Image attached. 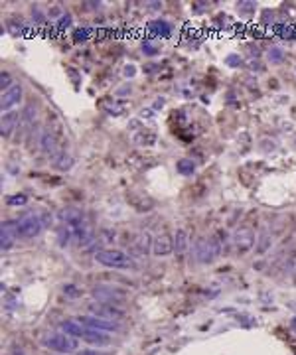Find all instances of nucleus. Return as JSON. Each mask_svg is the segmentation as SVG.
<instances>
[{
    "label": "nucleus",
    "mask_w": 296,
    "mask_h": 355,
    "mask_svg": "<svg viewBox=\"0 0 296 355\" xmlns=\"http://www.w3.org/2000/svg\"><path fill=\"white\" fill-rule=\"evenodd\" d=\"M95 261L103 266H109V268H130L132 266V261L126 253L122 251H117V249H101L95 253Z\"/></svg>",
    "instance_id": "obj_1"
},
{
    "label": "nucleus",
    "mask_w": 296,
    "mask_h": 355,
    "mask_svg": "<svg viewBox=\"0 0 296 355\" xmlns=\"http://www.w3.org/2000/svg\"><path fill=\"white\" fill-rule=\"evenodd\" d=\"M44 345L46 347H50L52 351H58V353H73V351H77L79 349V343H77V339L75 337H71V335H67V333H52V335H48L46 339H44Z\"/></svg>",
    "instance_id": "obj_2"
},
{
    "label": "nucleus",
    "mask_w": 296,
    "mask_h": 355,
    "mask_svg": "<svg viewBox=\"0 0 296 355\" xmlns=\"http://www.w3.org/2000/svg\"><path fill=\"white\" fill-rule=\"evenodd\" d=\"M194 255L200 263L204 265H209L215 261V257L219 255V245L213 241V239H198L196 241V247H194Z\"/></svg>",
    "instance_id": "obj_3"
},
{
    "label": "nucleus",
    "mask_w": 296,
    "mask_h": 355,
    "mask_svg": "<svg viewBox=\"0 0 296 355\" xmlns=\"http://www.w3.org/2000/svg\"><path fill=\"white\" fill-rule=\"evenodd\" d=\"M42 229H44V225H42L40 217L34 215V213H28V215H24V217L18 219V235L24 237V239H34V237H38V235L42 233Z\"/></svg>",
    "instance_id": "obj_4"
},
{
    "label": "nucleus",
    "mask_w": 296,
    "mask_h": 355,
    "mask_svg": "<svg viewBox=\"0 0 296 355\" xmlns=\"http://www.w3.org/2000/svg\"><path fill=\"white\" fill-rule=\"evenodd\" d=\"M16 235H18V221H4L2 227H0V249L10 251L16 243Z\"/></svg>",
    "instance_id": "obj_5"
},
{
    "label": "nucleus",
    "mask_w": 296,
    "mask_h": 355,
    "mask_svg": "<svg viewBox=\"0 0 296 355\" xmlns=\"http://www.w3.org/2000/svg\"><path fill=\"white\" fill-rule=\"evenodd\" d=\"M233 243H235L237 253L243 255V253H247V251L253 249V245H255V235H253V231H251L249 227H239V229H235Z\"/></svg>",
    "instance_id": "obj_6"
},
{
    "label": "nucleus",
    "mask_w": 296,
    "mask_h": 355,
    "mask_svg": "<svg viewBox=\"0 0 296 355\" xmlns=\"http://www.w3.org/2000/svg\"><path fill=\"white\" fill-rule=\"evenodd\" d=\"M22 95H24V89L20 85H12L8 91H4L2 99H0V109H2V113H10L22 101Z\"/></svg>",
    "instance_id": "obj_7"
},
{
    "label": "nucleus",
    "mask_w": 296,
    "mask_h": 355,
    "mask_svg": "<svg viewBox=\"0 0 296 355\" xmlns=\"http://www.w3.org/2000/svg\"><path fill=\"white\" fill-rule=\"evenodd\" d=\"M77 322L83 324V325H87V327L101 329V331H115V329L118 327L117 322L107 320V318H99V316H79Z\"/></svg>",
    "instance_id": "obj_8"
},
{
    "label": "nucleus",
    "mask_w": 296,
    "mask_h": 355,
    "mask_svg": "<svg viewBox=\"0 0 296 355\" xmlns=\"http://www.w3.org/2000/svg\"><path fill=\"white\" fill-rule=\"evenodd\" d=\"M93 298L103 302V304H120V302H124V294H120V292H117L113 288H105V286H95Z\"/></svg>",
    "instance_id": "obj_9"
},
{
    "label": "nucleus",
    "mask_w": 296,
    "mask_h": 355,
    "mask_svg": "<svg viewBox=\"0 0 296 355\" xmlns=\"http://www.w3.org/2000/svg\"><path fill=\"white\" fill-rule=\"evenodd\" d=\"M152 253H154L156 257H166V255L174 253V239H172L168 233L158 235V237L152 241Z\"/></svg>",
    "instance_id": "obj_10"
},
{
    "label": "nucleus",
    "mask_w": 296,
    "mask_h": 355,
    "mask_svg": "<svg viewBox=\"0 0 296 355\" xmlns=\"http://www.w3.org/2000/svg\"><path fill=\"white\" fill-rule=\"evenodd\" d=\"M59 217L63 219V223H65V225L75 227V229L83 227V221H85L83 211H81V209H77V207H65V209L59 213Z\"/></svg>",
    "instance_id": "obj_11"
},
{
    "label": "nucleus",
    "mask_w": 296,
    "mask_h": 355,
    "mask_svg": "<svg viewBox=\"0 0 296 355\" xmlns=\"http://www.w3.org/2000/svg\"><path fill=\"white\" fill-rule=\"evenodd\" d=\"M87 327V325H85ZM83 339L91 345H97V347H103V345H109L111 343V337L107 331H101V329H93V327H87Z\"/></svg>",
    "instance_id": "obj_12"
},
{
    "label": "nucleus",
    "mask_w": 296,
    "mask_h": 355,
    "mask_svg": "<svg viewBox=\"0 0 296 355\" xmlns=\"http://www.w3.org/2000/svg\"><path fill=\"white\" fill-rule=\"evenodd\" d=\"M16 122H18V113H14V111L4 113V115H2V120H0V134H2L4 138H8V136L12 134Z\"/></svg>",
    "instance_id": "obj_13"
},
{
    "label": "nucleus",
    "mask_w": 296,
    "mask_h": 355,
    "mask_svg": "<svg viewBox=\"0 0 296 355\" xmlns=\"http://www.w3.org/2000/svg\"><path fill=\"white\" fill-rule=\"evenodd\" d=\"M61 331L67 333V335H71V337H81V339H83L87 327H85L83 324H79V322H63V324H61Z\"/></svg>",
    "instance_id": "obj_14"
},
{
    "label": "nucleus",
    "mask_w": 296,
    "mask_h": 355,
    "mask_svg": "<svg viewBox=\"0 0 296 355\" xmlns=\"http://www.w3.org/2000/svg\"><path fill=\"white\" fill-rule=\"evenodd\" d=\"M148 30H150V34H154V36H158V38H170V34H172L170 24L164 22V20H154V22H150Z\"/></svg>",
    "instance_id": "obj_15"
},
{
    "label": "nucleus",
    "mask_w": 296,
    "mask_h": 355,
    "mask_svg": "<svg viewBox=\"0 0 296 355\" xmlns=\"http://www.w3.org/2000/svg\"><path fill=\"white\" fill-rule=\"evenodd\" d=\"M188 243H190V235L186 229H178L176 231V237H174V251L176 253H184L188 249Z\"/></svg>",
    "instance_id": "obj_16"
},
{
    "label": "nucleus",
    "mask_w": 296,
    "mask_h": 355,
    "mask_svg": "<svg viewBox=\"0 0 296 355\" xmlns=\"http://www.w3.org/2000/svg\"><path fill=\"white\" fill-rule=\"evenodd\" d=\"M150 237H148V233H140L138 237H136V241H134V249L138 251V255H146L148 253V249H150Z\"/></svg>",
    "instance_id": "obj_17"
},
{
    "label": "nucleus",
    "mask_w": 296,
    "mask_h": 355,
    "mask_svg": "<svg viewBox=\"0 0 296 355\" xmlns=\"http://www.w3.org/2000/svg\"><path fill=\"white\" fill-rule=\"evenodd\" d=\"M176 170H178L182 176H192V174L196 172V164H194V160H190V158H182V160H178Z\"/></svg>",
    "instance_id": "obj_18"
},
{
    "label": "nucleus",
    "mask_w": 296,
    "mask_h": 355,
    "mask_svg": "<svg viewBox=\"0 0 296 355\" xmlns=\"http://www.w3.org/2000/svg\"><path fill=\"white\" fill-rule=\"evenodd\" d=\"M42 150L46 152V154H54L56 152V140H54V136H52V132H48V130H44L42 132Z\"/></svg>",
    "instance_id": "obj_19"
},
{
    "label": "nucleus",
    "mask_w": 296,
    "mask_h": 355,
    "mask_svg": "<svg viewBox=\"0 0 296 355\" xmlns=\"http://www.w3.org/2000/svg\"><path fill=\"white\" fill-rule=\"evenodd\" d=\"M69 237H71V229H69V225H63V227H59V229H58V243H59V247H67Z\"/></svg>",
    "instance_id": "obj_20"
},
{
    "label": "nucleus",
    "mask_w": 296,
    "mask_h": 355,
    "mask_svg": "<svg viewBox=\"0 0 296 355\" xmlns=\"http://www.w3.org/2000/svg\"><path fill=\"white\" fill-rule=\"evenodd\" d=\"M56 166H58L59 170H69V168L73 166V158L67 156V154H59V156L56 158Z\"/></svg>",
    "instance_id": "obj_21"
},
{
    "label": "nucleus",
    "mask_w": 296,
    "mask_h": 355,
    "mask_svg": "<svg viewBox=\"0 0 296 355\" xmlns=\"http://www.w3.org/2000/svg\"><path fill=\"white\" fill-rule=\"evenodd\" d=\"M282 59H284V54H282L280 48H270L268 50V61L270 63H282Z\"/></svg>",
    "instance_id": "obj_22"
},
{
    "label": "nucleus",
    "mask_w": 296,
    "mask_h": 355,
    "mask_svg": "<svg viewBox=\"0 0 296 355\" xmlns=\"http://www.w3.org/2000/svg\"><path fill=\"white\" fill-rule=\"evenodd\" d=\"M12 85H14V83H12V75H10L8 71H2V73H0V89L8 91Z\"/></svg>",
    "instance_id": "obj_23"
},
{
    "label": "nucleus",
    "mask_w": 296,
    "mask_h": 355,
    "mask_svg": "<svg viewBox=\"0 0 296 355\" xmlns=\"http://www.w3.org/2000/svg\"><path fill=\"white\" fill-rule=\"evenodd\" d=\"M89 36H91V30H89V28H77V30L73 32V40H75V42H87Z\"/></svg>",
    "instance_id": "obj_24"
},
{
    "label": "nucleus",
    "mask_w": 296,
    "mask_h": 355,
    "mask_svg": "<svg viewBox=\"0 0 296 355\" xmlns=\"http://www.w3.org/2000/svg\"><path fill=\"white\" fill-rule=\"evenodd\" d=\"M63 294H65V298H79L81 296V290L75 286V284H65L63 286Z\"/></svg>",
    "instance_id": "obj_25"
},
{
    "label": "nucleus",
    "mask_w": 296,
    "mask_h": 355,
    "mask_svg": "<svg viewBox=\"0 0 296 355\" xmlns=\"http://www.w3.org/2000/svg\"><path fill=\"white\" fill-rule=\"evenodd\" d=\"M237 8H239L241 12H245V14H251V12H255L257 4L251 2V0H241V2H237Z\"/></svg>",
    "instance_id": "obj_26"
},
{
    "label": "nucleus",
    "mask_w": 296,
    "mask_h": 355,
    "mask_svg": "<svg viewBox=\"0 0 296 355\" xmlns=\"http://www.w3.org/2000/svg\"><path fill=\"white\" fill-rule=\"evenodd\" d=\"M6 204H8V206H26V204H28V198H26L24 194H18V196H10V198L6 200Z\"/></svg>",
    "instance_id": "obj_27"
},
{
    "label": "nucleus",
    "mask_w": 296,
    "mask_h": 355,
    "mask_svg": "<svg viewBox=\"0 0 296 355\" xmlns=\"http://www.w3.org/2000/svg\"><path fill=\"white\" fill-rule=\"evenodd\" d=\"M32 18H34V24H38V26H44V24H46V16H44V12H42L38 6L32 8Z\"/></svg>",
    "instance_id": "obj_28"
},
{
    "label": "nucleus",
    "mask_w": 296,
    "mask_h": 355,
    "mask_svg": "<svg viewBox=\"0 0 296 355\" xmlns=\"http://www.w3.org/2000/svg\"><path fill=\"white\" fill-rule=\"evenodd\" d=\"M268 247H270V235H268V231H265L261 235V241H259V253H265Z\"/></svg>",
    "instance_id": "obj_29"
},
{
    "label": "nucleus",
    "mask_w": 296,
    "mask_h": 355,
    "mask_svg": "<svg viewBox=\"0 0 296 355\" xmlns=\"http://www.w3.org/2000/svg\"><path fill=\"white\" fill-rule=\"evenodd\" d=\"M71 22H73L71 14H63V16L58 20V30H65V28H69V26H71Z\"/></svg>",
    "instance_id": "obj_30"
},
{
    "label": "nucleus",
    "mask_w": 296,
    "mask_h": 355,
    "mask_svg": "<svg viewBox=\"0 0 296 355\" xmlns=\"http://www.w3.org/2000/svg\"><path fill=\"white\" fill-rule=\"evenodd\" d=\"M6 28H8V32H10L12 36H22V34H24V26H22V24H18V26H16V24L8 22V24H6Z\"/></svg>",
    "instance_id": "obj_31"
},
{
    "label": "nucleus",
    "mask_w": 296,
    "mask_h": 355,
    "mask_svg": "<svg viewBox=\"0 0 296 355\" xmlns=\"http://www.w3.org/2000/svg\"><path fill=\"white\" fill-rule=\"evenodd\" d=\"M225 63H227L229 67H239V65H241V58L235 56V54H231V56L225 58Z\"/></svg>",
    "instance_id": "obj_32"
},
{
    "label": "nucleus",
    "mask_w": 296,
    "mask_h": 355,
    "mask_svg": "<svg viewBox=\"0 0 296 355\" xmlns=\"http://www.w3.org/2000/svg\"><path fill=\"white\" fill-rule=\"evenodd\" d=\"M122 75H124V77H134V75H136V65H134V63H128V65H124V69H122Z\"/></svg>",
    "instance_id": "obj_33"
},
{
    "label": "nucleus",
    "mask_w": 296,
    "mask_h": 355,
    "mask_svg": "<svg viewBox=\"0 0 296 355\" xmlns=\"http://www.w3.org/2000/svg\"><path fill=\"white\" fill-rule=\"evenodd\" d=\"M142 50H144L148 56H154V54H156V48H154L152 44H148V40H144V44H142Z\"/></svg>",
    "instance_id": "obj_34"
},
{
    "label": "nucleus",
    "mask_w": 296,
    "mask_h": 355,
    "mask_svg": "<svg viewBox=\"0 0 296 355\" xmlns=\"http://www.w3.org/2000/svg\"><path fill=\"white\" fill-rule=\"evenodd\" d=\"M164 103H166V99H164V97H158V99L154 101L152 109H154V111H158V109H164Z\"/></svg>",
    "instance_id": "obj_35"
},
{
    "label": "nucleus",
    "mask_w": 296,
    "mask_h": 355,
    "mask_svg": "<svg viewBox=\"0 0 296 355\" xmlns=\"http://www.w3.org/2000/svg\"><path fill=\"white\" fill-rule=\"evenodd\" d=\"M79 355H109L105 351H93V349H85V351H79Z\"/></svg>",
    "instance_id": "obj_36"
},
{
    "label": "nucleus",
    "mask_w": 296,
    "mask_h": 355,
    "mask_svg": "<svg viewBox=\"0 0 296 355\" xmlns=\"http://www.w3.org/2000/svg\"><path fill=\"white\" fill-rule=\"evenodd\" d=\"M40 221H42V225H44V227H46V225H52V215H50V213L46 211V215H44V219H40Z\"/></svg>",
    "instance_id": "obj_37"
},
{
    "label": "nucleus",
    "mask_w": 296,
    "mask_h": 355,
    "mask_svg": "<svg viewBox=\"0 0 296 355\" xmlns=\"http://www.w3.org/2000/svg\"><path fill=\"white\" fill-rule=\"evenodd\" d=\"M148 6H150L152 10H158V8H162V2H148Z\"/></svg>",
    "instance_id": "obj_38"
},
{
    "label": "nucleus",
    "mask_w": 296,
    "mask_h": 355,
    "mask_svg": "<svg viewBox=\"0 0 296 355\" xmlns=\"http://www.w3.org/2000/svg\"><path fill=\"white\" fill-rule=\"evenodd\" d=\"M292 329H294V331H296V318H294V320H292Z\"/></svg>",
    "instance_id": "obj_39"
}]
</instances>
